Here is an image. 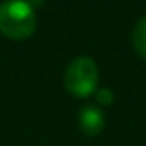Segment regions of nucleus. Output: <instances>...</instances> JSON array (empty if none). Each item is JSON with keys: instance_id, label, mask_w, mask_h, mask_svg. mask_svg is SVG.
I'll return each instance as SVG.
<instances>
[{"instance_id": "1", "label": "nucleus", "mask_w": 146, "mask_h": 146, "mask_svg": "<svg viewBox=\"0 0 146 146\" xmlns=\"http://www.w3.org/2000/svg\"><path fill=\"white\" fill-rule=\"evenodd\" d=\"M36 31V14L27 0H5L0 3V33L22 41Z\"/></svg>"}, {"instance_id": "2", "label": "nucleus", "mask_w": 146, "mask_h": 146, "mask_svg": "<svg viewBox=\"0 0 146 146\" xmlns=\"http://www.w3.org/2000/svg\"><path fill=\"white\" fill-rule=\"evenodd\" d=\"M66 90L76 97H88L97 90L99 68L88 56H78L66 66L63 76Z\"/></svg>"}, {"instance_id": "3", "label": "nucleus", "mask_w": 146, "mask_h": 146, "mask_svg": "<svg viewBox=\"0 0 146 146\" xmlns=\"http://www.w3.org/2000/svg\"><path fill=\"white\" fill-rule=\"evenodd\" d=\"M78 126L85 134L95 136L104 129L106 117H104L102 110L99 107H95L92 104H87L78 110Z\"/></svg>"}, {"instance_id": "4", "label": "nucleus", "mask_w": 146, "mask_h": 146, "mask_svg": "<svg viewBox=\"0 0 146 146\" xmlns=\"http://www.w3.org/2000/svg\"><path fill=\"white\" fill-rule=\"evenodd\" d=\"M133 46L146 60V15L138 21L133 29Z\"/></svg>"}, {"instance_id": "5", "label": "nucleus", "mask_w": 146, "mask_h": 146, "mask_svg": "<svg viewBox=\"0 0 146 146\" xmlns=\"http://www.w3.org/2000/svg\"><path fill=\"white\" fill-rule=\"evenodd\" d=\"M95 99H97L99 104H102V106H110L112 100H114V92L110 90L109 87L97 88V90H95Z\"/></svg>"}, {"instance_id": "6", "label": "nucleus", "mask_w": 146, "mask_h": 146, "mask_svg": "<svg viewBox=\"0 0 146 146\" xmlns=\"http://www.w3.org/2000/svg\"><path fill=\"white\" fill-rule=\"evenodd\" d=\"M27 2H29L31 5H42V2H44V0H27Z\"/></svg>"}]
</instances>
